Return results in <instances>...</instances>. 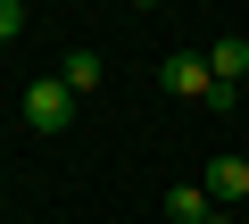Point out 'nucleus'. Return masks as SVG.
<instances>
[{
	"label": "nucleus",
	"mask_w": 249,
	"mask_h": 224,
	"mask_svg": "<svg viewBox=\"0 0 249 224\" xmlns=\"http://www.w3.org/2000/svg\"><path fill=\"white\" fill-rule=\"evenodd\" d=\"M25 125H34V133H67V125H75V91H67L58 75L25 83Z\"/></svg>",
	"instance_id": "nucleus-1"
},
{
	"label": "nucleus",
	"mask_w": 249,
	"mask_h": 224,
	"mask_svg": "<svg viewBox=\"0 0 249 224\" xmlns=\"http://www.w3.org/2000/svg\"><path fill=\"white\" fill-rule=\"evenodd\" d=\"M166 91H175V100H216L208 50H175V58H166Z\"/></svg>",
	"instance_id": "nucleus-2"
},
{
	"label": "nucleus",
	"mask_w": 249,
	"mask_h": 224,
	"mask_svg": "<svg viewBox=\"0 0 249 224\" xmlns=\"http://www.w3.org/2000/svg\"><path fill=\"white\" fill-rule=\"evenodd\" d=\"M199 183H208V199H216V207H241V199H249V158H241V150H224V158H208V174H199Z\"/></svg>",
	"instance_id": "nucleus-3"
},
{
	"label": "nucleus",
	"mask_w": 249,
	"mask_h": 224,
	"mask_svg": "<svg viewBox=\"0 0 249 224\" xmlns=\"http://www.w3.org/2000/svg\"><path fill=\"white\" fill-rule=\"evenodd\" d=\"M208 75H216L224 91H241V83H249V42H241V34H224V42L208 50Z\"/></svg>",
	"instance_id": "nucleus-4"
},
{
	"label": "nucleus",
	"mask_w": 249,
	"mask_h": 224,
	"mask_svg": "<svg viewBox=\"0 0 249 224\" xmlns=\"http://www.w3.org/2000/svg\"><path fill=\"white\" fill-rule=\"evenodd\" d=\"M208 216H216L208 183H175V191H166V224H208Z\"/></svg>",
	"instance_id": "nucleus-5"
},
{
	"label": "nucleus",
	"mask_w": 249,
	"mask_h": 224,
	"mask_svg": "<svg viewBox=\"0 0 249 224\" xmlns=\"http://www.w3.org/2000/svg\"><path fill=\"white\" fill-rule=\"evenodd\" d=\"M58 83H67L75 100H83V91H100V50H67V58H58Z\"/></svg>",
	"instance_id": "nucleus-6"
},
{
	"label": "nucleus",
	"mask_w": 249,
	"mask_h": 224,
	"mask_svg": "<svg viewBox=\"0 0 249 224\" xmlns=\"http://www.w3.org/2000/svg\"><path fill=\"white\" fill-rule=\"evenodd\" d=\"M25 34V0H0V42H17Z\"/></svg>",
	"instance_id": "nucleus-7"
},
{
	"label": "nucleus",
	"mask_w": 249,
	"mask_h": 224,
	"mask_svg": "<svg viewBox=\"0 0 249 224\" xmlns=\"http://www.w3.org/2000/svg\"><path fill=\"white\" fill-rule=\"evenodd\" d=\"M208 224H232V207H216V216H208Z\"/></svg>",
	"instance_id": "nucleus-8"
}]
</instances>
